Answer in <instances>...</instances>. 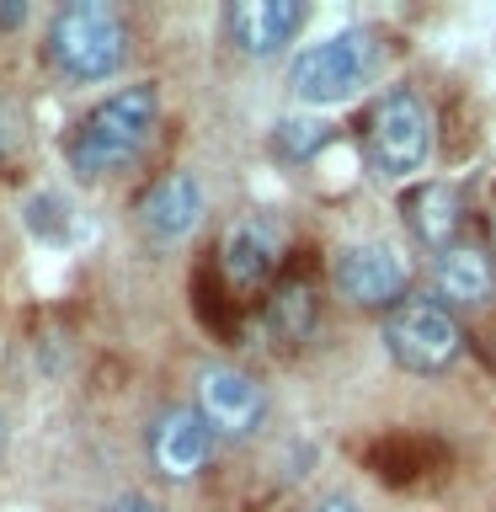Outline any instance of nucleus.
<instances>
[{
  "label": "nucleus",
  "instance_id": "9d476101",
  "mask_svg": "<svg viewBox=\"0 0 496 512\" xmlns=\"http://www.w3.org/2000/svg\"><path fill=\"white\" fill-rule=\"evenodd\" d=\"M198 219H203V182L192 171L160 176V182L139 198V224H144V235H150V240H160V246L192 235V230H198Z\"/></svg>",
  "mask_w": 496,
  "mask_h": 512
},
{
  "label": "nucleus",
  "instance_id": "6e6552de",
  "mask_svg": "<svg viewBox=\"0 0 496 512\" xmlns=\"http://www.w3.org/2000/svg\"><path fill=\"white\" fill-rule=\"evenodd\" d=\"M304 22H310V6H304V0H240V6L224 11L230 43H235L246 59L283 54V48L299 38Z\"/></svg>",
  "mask_w": 496,
  "mask_h": 512
},
{
  "label": "nucleus",
  "instance_id": "f257e3e1",
  "mask_svg": "<svg viewBox=\"0 0 496 512\" xmlns=\"http://www.w3.org/2000/svg\"><path fill=\"white\" fill-rule=\"evenodd\" d=\"M155 123H160V91L150 80H139V86H123V91L102 96V102L75 123L64 155H70V166L80 176H112V171H123L139 160V150L155 134Z\"/></svg>",
  "mask_w": 496,
  "mask_h": 512
},
{
  "label": "nucleus",
  "instance_id": "39448f33",
  "mask_svg": "<svg viewBox=\"0 0 496 512\" xmlns=\"http://www.w3.org/2000/svg\"><path fill=\"white\" fill-rule=\"evenodd\" d=\"M384 352L406 368V374L438 379L464 358V331L459 320L432 299H406L384 315Z\"/></svg>",
  "mask_w": 496,
  "mask_h": 512
},
{
  "label": "nucleus",
  "instance_id": "f03ea898",
  "mask_svg": "<svg viewBox=\"0 0 496 512\" xmlns=\"http://www.w3.org/2000/svg\"><path fill=\"white\" fill-rule=\"evenodd\" d=\"M48 59L64 80L75 86H96L112 80L128 59V22L107 0H70L48 22Z\"/></svg>",
  "mask_w": 496,
  "mask_h": 512
},
{
  "label": "nucleus",
  "instance_id": "f3484780",
  "mask_svg": "<svg viewBox=\"0 0 496 512\" xmlns=\"http://www.w3.org/2000/svg\"><path fill=\"white\" fill-rule=\"evenodd\" d=\"M27 22V6H16V0H6L0 6V27H22Z\"/></svg>",
  "mask_w": 496,
  "mask_h": 512
},
{
  "label": "nucleus",
  "instance_id": "1a4fd4ad",
  "mask_svg": "<svg viewBox=\"0 0 496 512\" xmlns=\"http://www.w3.org/2000/svg\"><path fill=\"white\" fill-rule=\"evenodd\" d=\"M214 454V427L203 422V411L192 406H171L155 416L150 427V459L166 480H192Z\"/></svg>",
  "mask_w": 496,
  "mask_h": 512
},
{
  "label": "nucleus",
  "instance_id": "0eeeda50",
  "mask_svg": "<svg viewBox=\"0 0 496 512\" xmlns=\"http://www.w3.org/2000/svg\"><path fill=\"white\" fill-rule=\"evenodd\" d=\"M198 411L214 432H224V438H251L267 416V395L246 368L214 363L198 374Z\"/></svg>",
  "mask_w": 496,
  "mask_h": 512
},
{
  "label": "nucleus",
  "instance_id": "20e7f679",
  "mask_svg": "<svg viewBox=\"0 0 496 512\" xmlns=\"http://www.w3.org/2000/svg\"><path fill=\"white\" fill-rule=\"evenodd\" d=\"M363 150H368V171H374L379 182H406L411 171H422L427 155H432V112H427V102L406 86L384 91L374 102V112H368Z\"/></svg>",
  "mask_w": 496,
  "mask_h": 512
},
{
  "label": "nucleus",
  "instance_id": "9b49d317",
  "mask_svg": "<svg viewBox=\"0 0 496 512\" xmlns=\"http://www.w3.org/2000/svg\"><path fill=\"white\" fill-rule=\"evenodd\" d=\"M432 283H438V299L480 310V304L496 299V256L475 240H454L432 256Z\"/></svg>",
  "mask_w": 496,
  "mask_h": 512
},
{
  "label": "nucleus",
  "instance_id": "dca6fc26",
  "mask_svg": "<svg viewBox=\"0 0 496 512\" xmlns=\"http://www.w3.org/2000/svg\"><path fill=\"white\" fill-rule=\"evenodd\" d=\"M112 512H160V502H155V496L128 491V496H118V502H112Z\"/></svg>",
  "mask_w": 496,
  "mask_h": 512
},
{
  "label": "nucleus",
  "instance_id": "2eb2a0df",
  "mask_svg": "<svg viewBox=\"0 0 496 512\" xmlns=\"http://www.w3.org/2000/svg\"><path fill=\"white\" fill-rule=\"evenodd\" d=\"M326 139H331V123L315 118V112H299V118H283V123H278V134H272V150H278L288 166H304L310 155L326 150Z\"/></svg>",
  "mask_w": 496,
  "mask_h": 512
},
{
  "label": "nucleus",
  "instance_id": "ddd939ff",
  "mask_svg": "<svg viewBox=\"0 0 496 512\" xmlns=\"http://www.w3.org/2000/svg\"><path fill=\"white\" fill-rule=\"evenodd\" d=\"M459 214H464V203L448 182H416L411 192H400V219H406V230L432 251L454 246Z\"/></svg>",
  "mask_w": 496,
  "mask_h": 512
},
{
  "label": "nucleus",
  "instance_id": "aec40b11",
  "mask_svg": "<svg viewBox=\"0 0 496 512\" xmlns=\"http://www.w3.org/2000/svg\"><path fill=\"white\" fill-rule=\"evenodd\" d=\"M491 240H496V219H491Z\"/></svg>",
  "mask_w": 496,
  "mask_h": 512
},
{
  "label": "nucleus",
  "instance_id": "6ab92c4d",
  "mask_svg": "<svg viewBox=\"0 0 496 512\" xmlns=\"http://www.w3.org/2000/svg\"><path fill=\"white\" fill-rule=\"evenodd\" d=\"M491 368H496V336H491Z\"/></svg>",
  "mask_w": 496,
  "mask_h": 512
},
{
  "label": "nucleus",
  "instance_id": "423d86ee",
  "mask_svg": "<svg viewBox=\"0 0 496 512\" xmlns=\"http://www.w3.org/2000/svg\"><path fill=\"white\" fill-rule=\"evenodd\" d=\"M331 288L358 310H384L390 315L395 304H406L411 288V267L390 240H363V246H342L331 262Z\"/></svg>",
  "mask_w": 496,
  "mask_h": 512
},
{
  "label": "nucleus",
  "instance_id": "f8f14e48",
  "mask_svg": "<svg viewBox=\"0 0 496 512\" xmlns=\"http://www.w3.org/2000/svg\"><path fill=\"white\" fill-rule=\"evenodd\" d=\"M219 262H224V278L235 288H256L272 278L278 267V230L267 219H240L224 230V246H219Z\"/></svg>",
  "mask_w": 496,
  "mask_h": 512
},
{
  "label": "nucleus",
  "instance_id": "7ed1b4c3",
  "mask_svg": "<svg viewBox=\"0 0 496 512\" xmlns=\"http://www.w3.org/2000/svg\"><path fill=\"white\" fill-rule=\"evenodd\" d=\"M374 70H379L374 32L347 27V32H331V38L299 48L294 64H288V91H294L304 107H336L358 86H368Z\"/></svg>",
  "mask_w": 496,
  "mask_h": 512
},
{
  "label": "nucleus",
  "instance_id": "a211bd4d",
  "mask_svg": "<svg viewBox=\"0 0 496 512\" xmlns=\"http://www.w3.org/2000/svg\"><path fill=\"white\" fill-rule=\"evenodd\" d=\"M315 512H358V507H352V502H347V496H326V502H320Z\"/></svg>",
  "mask_w": 496,
  "mask_h": 512
},
{
  "label": "nucleus",
  "instance_id": "4468645a",
  "mask_svg": "<svg viewBox=\"0 0 496 512\" xmlns=\"http://www.w3.org/2000/svg\"><path fill=\"white\" fill-rule=\"evenodd\" d=\"M315 294L304 283H288L278 288V294L267 299V331H272V342H288V347H299V342H310V331H315Z\"/></svg>",
  "mask_w": 496,
  "mask_h": 512
}]
</instances>
